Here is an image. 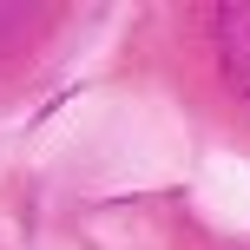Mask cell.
Wrapping results in <instances>:
<instances>
[{
	"label": "cell",
	"mask_w": 250,
	"mask_h": 250,
	"mask_svg": "<svg viewBox=\"0 0 250 250\" xmlns=\"http://www.w3.org/2000/svg\"><path fill=\"white\" fill-rule=\"evenodd\" d=\"M237 40H244V53H250V13H244V33H237ZM237 79H244V92H250V60L237 66Z\"/></svg>",
	"instance_id": "obj_1"
}]
</instances>
